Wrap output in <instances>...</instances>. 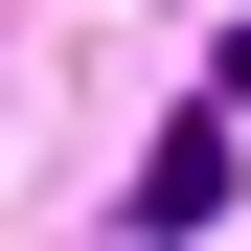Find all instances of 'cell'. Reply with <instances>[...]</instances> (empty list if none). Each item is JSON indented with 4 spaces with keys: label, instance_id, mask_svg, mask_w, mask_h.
I'll use <instances>...</instances> for the list:
<instances>
[{
    "label": "cell",
    "instance_id": "obj_1",
    "mask_svg": "<svg viewBox=\"0 0 251 251\" xmlns=\"http://www.w3.org/2000/svg\"><path fill=\"white\" fill-rule=\"evenodd\" d=\"M205 205H251V160H228V114H183V137L137 160V228H205Z\"/></svg>",
    "mask_w": 251,
    "mask_h": 251
}]
</instances>
